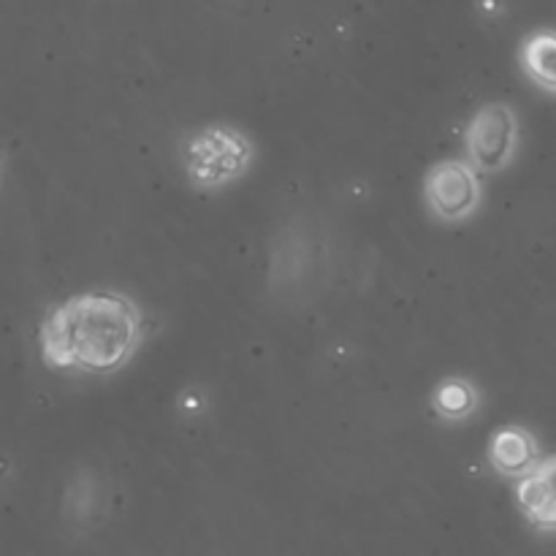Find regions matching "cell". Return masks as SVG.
<instances>
[{"mask_svg":"<svg viewBox=\"0 0 556 556\" xmlns=\"http://www.w3.org/2000/svg\"><path fill=\"white\" fill-rule=\"evenodd\" d=\"M424 201L438 220H467L481 206V179L470 161L448 157L429 168L424 179Z\"/></svg>","mask_w":556,"mask_h":556,"instance_id":"cell-4","label":"cell"},{"mask_svg":"<svg viewBox=\"0 0 556 556\" xmlns=\"http://www.w3.org/2000/svg\"><path fill=\"white\" fill-rule=\"evenodd\" d=\"M516 497H519L527 521L535 530L556 532V494L543 483L538 472L521 478L519 486H516Z\"/></svg>","mask_w":556,"mask_h":556,"instance_id":"cell-8","label":"cell"},{"mask_svg":"<svg viewBox=\"0 0 556 556\" xmlns=\"http://www.w3.org/2000/svg\"><path fill=\"white\" fill-rule=\"evenodd\" d=\"M478 389L467 378L440 380L432 394V410L440 421L459 424L478 410Z\"/></svg>","mask_w":556,"mask_h":556,"instance_id":"cell-7","label":"cell"},{"mask_svg":"<svg viewBox=\"0 0 556 556\" xmlns=\"http://www.w3.org/2000/svg\"><path fill=\"white\" fill-rule=\"evenodd\" d=\"M486 454L494 472L505 478H516V481L532 476L543 465L535 434L525 427H514V424L492 434Z\"/></svg>","mask_w":556,"mask_h":556,"instance_id":"cell-5","label":"cell"},{"mask_svg":"<svg viewBox=\"0 0 556 556\" xmlns=\"http://www.w3.org/2000/svg\"><path fill=\"white\" fill-rule=\"evenodd\" d=\"M144 340V318L128 293L96 288L54 304L38 342L49 369L106 378L128 367Z\"/></svg>","mask_w":556,"mask_h":556,"instance_id":"cell-1","label":"cell"},{"mask_svg":"<svg viewBox=\"0 0 556 556\" xmlns=\"http://www.w3.org/2000/svg\"><path fill=\"white\" fill-rule=\"evenodd\" d=\"M521 68L541 90L556 96V30H535L521 43Z\"/></svg>","mask_w":556,"mask_h":556,"instance_id":"cell-6","label":"cell"},{"mask_svg":"<svg viewBox=\"0 0 556 556\" xmlns=\"http://www.w3.org/2000/svg\"><path fill=\"white\" fill-rule=\"evenodd\" d=\"M467 161L478 174H497L519 150V119L508 103H483L465 130Z\"/></svg>","mask_w":556,"mask_h":556,"instance_id":"cell-3","label":"cell"},{"mask_svg":"<svg viewBox=\"0 0 556 556\" xmlns=\"http://www.w3.org/2000/svg\"><path fill=\"white\" fill-rule=\"evenodd\" d=\"M253 155V141L228 125H206L190 134L182 144L185 172L201 190H217L244 177Z\"/></svg>","mask_w":556,"mask_h":556,"instance_id":"cell-2","label":"cell"},{"mask_svg":"<svg viewBox=\"0 0 556 556\" xmlns=\"http://www.w3.org/2000/svg\"><path fill=\"white\" fill-rule=\"evenodd\" d=\"M538 476H541L543 483H546V486L556 494V454L538 467Z\"/></svg>","mask_w":556,"mask_h":556,"instance_id":"cell-9","label":"cell"}]
</instances>
